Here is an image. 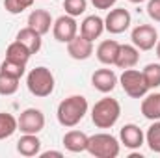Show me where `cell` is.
I'll return each mask as SVG.
<instances>
[{
    "label": "cell",
    "instance_id": "obj_15",
    "mask_svg": "<svg viewBox=\"0 0 160 158\" xmlns=\"http://www.w3.org/2000/svg\"><path fill=\"white\" fill-rule=\"evenodd\" d=\"M52 24H54V19H52V15L47 9H34L28 15V26L32 30H36L38 34H41V36L48 34Z\"/></svg>",
    "mask_w": 160,
    "mask_h": 158
},
{
    "label": "cell",
    "instance_id": "obj_19",
    "mask_svg": "<svg viewBox=\"0 0 160 158\" xmlns=\"http://www.w3.org/2000/svg\"><path fill=\"white\" fill-rule=\"evenodd\" d=\"M143 117L149 121H160V93H147L142 97V106H140Z\"/></svg>",
    "mask_w": 160,
    "mask_h": 158
},
{
    "label": "cell",
    "instance_id": "obj_32",
    "mask_svg": "<svg viewBox=\"0 0 160 158\" xmlns=\"http://www.w3.org/2000/svg\"><path fill=\"white\" fill-rule=\"evenodd\" d=\"M155 50H157V56H158V60H160V39L157 41V45H155Z\"/></svg>",
    "mask_w": 160,
    "mask_h": 158
},
{
    "label": "cell",
    "instance_id": "obj_11",
    "mask_svg": "<svg viewBox=\"0 0 160 158\" xmlns=\"http://www.w3.org/2000/svg\"><path fill=\"white\" fill-rule=\"evenodd\" d=\"M119 84L118 75L112 71V69H97L93 75H91V86L101 91V93H112L116 89V86Z\"/></svg>",
    "mask_w": 160,
    "mask_h": 158
},
{
    "label": "cell",
    "instance_id": "obj_29",
    "mask_svg": "<svg viewBox=\"0 0 160 158\" xmlns=\"http://www.w3.org/2000/svg\"><path fill=\"white\" fill-rule=\"evenodd\" d=\"M147 15L155 22H160V0H149L147 2Z\"/></svg>",
    "mask_w": 160,
    "mask_h": 158
},
{
    "label": "cell",
    "instance_id": "obj_6",
    "mask_svg": "<svg viewBox=\"0 0 160 158\" xmlns=\"http://www.w3.org/2000/svg\"><path fill=\"white\" fill-rule=\"evenodd\" d=\"M17 126L22 134H39L45 128V114L39 108H26L17 117Z\"/></svg>",
    "mask_w": 160,
    "mask_h": 158
},
{
    "label": "cell",
    "instance_id": "obj_9",
    "mask_svg": "<svg viewBox=\"0 0 160 158\" xmlns=\"http://www.w3.org/2000/svg\"><path fill=\"white\" fill-rule=\"evenodd\" d=\"M130 39L138 50H151L158 41V32L153 24H138L130 32Z\"/></svg>",
    "mask_w": 160,
    "mask_h": 158
},
{
    "label": "cell",
    "instance_id": "obj_21",
    "mask_svg": "<svg viewBox=\"0 0 160 158\" xmlns=\"http://www.w3.org/2000/svg\"><path fill=\"white\" fill-rule=\"evenodd\" d=\"M30 56H32V52H30L22 43H19L17 39L13 41V43H9L8 48H6V58H8V60H13V62L28 63Z\"/></svg>",
    "mask_w": 160,
    "mask_h": 158
},
{
    "label": "cell",
    "instance_id": "obj_31",
    "mask_svg": "<svg viewBox=\"0 0 160 158\" xmlns=\"http://www.w3.org/2000/svg\"><path fill=\"white\" fill-rule=\"evenodd\" d=\"M41 158H50V156H56V158H62L63 153L62 151H45V153H39Z\"/></svg>",
    "mask_w": 160,
    "mask_h": 158
},
{
    "label": "cell",
    "instance_id": "obj_1",
    "mask_svg": "<svg viewBox=\"0 0 160 158\" xmlns=\"http://www.w3.org/2000/svg\"><path fill=\"white\" fill-rule=\"evenodd\" d=\"M88 110H89V104H88L86 97H82V95H71V97L63 99L58 104L56 117H58V123L62 126L73 128V126H77L80 121L86 117Z\"/></svg>",
    "mask_w": 160,
    "mask_h": 158
},
{
    "label": "cell",
    "instance_id": "obj_2",
    "mask_svg": "<svg viewBox=\"0 0 160 158\" xmlns=\"http://www.w3.org/2000/svg\"><path fill=\"white\" fill-rule=\"evenodd\" d=\"M121 116V104L112 97L99 99L91 108V121L97 128H112Z\"/></svg>",
    "mask_w": 160,
    "mask_h": 158
},
{
    "label": "cell",
    "instance_id": "obj_28",
    "mask_svg": "<svg viewBox=\"0 0 160 158\" xmlns=\"http://www.w3.org/2000/svg\"><path fill=\"white\" fill-rule=\"evenodd\" d=\"M34 2H36V0H4V7H6L8 13L19 15V13H22V11H26L28 7H32Z\"/></svg>",
    "mask_w": 160,
    "mask_h": 158
},
{
    "label": "cell",
    "instance_id": "obj_17",
    "mask_svg": "<svg viewBox=\"0 0 160 158\" xmlns=\"http://www.w3.org/2000/svg\"><path fill=\"white\" fill-rule=\"evenodd\" d=\"M17 153L21 156L32 158L39 156L41 153V140L38 138V134H22L17 141Z\"/></svg>",
    "mask_w": 160,
    "mask_h": 158
},
{
    "label": "cell",
    "instance_id": "obj_10",
    "mask_svg": "<svg viewBox=\"0 0 160 158\" xmlns=\"http://www.w3.org/2000/svg\"><path fill=\"white\" fill-rule=\"evenodd\" d=\"M119 141H121V145H125L130 151L140 149L145 143V132L138 125H134V123L123 125L119 130Z\"/></svg>",
    "mask_w": 160,
    "mask_h": 158
},
{
    "label": "cell",
    "instance_id": "obj_13",
    "mask_svg": "<svg viewBox=\"0 0 160 158\" xmlns=\"http://www.w3.org/2000/svg\"><path fill=\"white\" fill-rule=\"evenodd\" d=\"M119 47H121V43H118L116 39L101 41L97 50H95L97 60L102 65H116V60H118V54H119Z\"/></svg>",
    "mask_w": 160,
    "mask_h": 158
},
{
    "label": "cell",
    "instance_id": "obj_5",
    "mask_svg": "<svg viewBox=\"0 0 160 158\" xmlns=\"http://www.w3.org/2000/svg\"><path fill=\"white\" fill-rule=\"evenodd\" d=\"M119 84L123 87V91L130 97V99H142L147 95L149 87L145 84V78H143V73L138 71V69H125L119 77Z\"/></svg>",
    "mask_w": 160,
    "mask_h": 158
},
{
    "label": "cell",
    "instance_id": "obj_3",
    "mask_svg": "<svg viewBox=\"0 0 160 158\" xmlns=\"http://www.w3.org/2000/svg\"><path fill=\"white\" fill-rule=\"evenodd\" d=\"M54 75L48 67L45 65H39L36 69H32L26 77V87L28 91L34 95V97H39V99H45L48 95H52L54 91Z\"/></svg>",
    "mask_w": 160,
    "mask_h": 158
},
{
    "label": "cell",
    "instance_id": "obj_16",
    "mask_svg": "<svg viewBox=\"0 0 160 158\" xmlns=\"http://www.w3.org/2000/svg\"><path fill=\"white\" fill-rule=\"evenodd\" d=\"M88 141H89V136L82 130H69L65 132L62 143L63 147L69 151V153H84L88 151Z\"/></svg>",
    "mask_w": 160,
    "mask_h": 158
},
{
    "label": "cell",
    "instance_id": "obj_14",
    "mask_svg": "<svg viewBox=\"0 0 160 158\" xmlns=\"http://www.w3.org/2000/svg\"><path fill=\"white\" fill-rule=\"evenodd\" d=\"M102 32H104V19L99 15H88L80 24V36H84L89 41L99 39Z\"/></svg>",
    "mask_w": 160,
    "mask_h": 158
},
{
    "label": "cell",
    "instance_id": "obj_26",
    "mask_svg": "<svg viewBox=\"0 0 160 158\" xmlns=\"http://www.w3.org/2000/svg\"><path fill=\"white\" fill-rule=\"evenodd\" d=\"M19 82H21V78H15V77H9L6 73H0V95L9 97V95L17 93Z\"/></svg>",
    "mask_w": 160,
    "mask_h": 158
},
{
    "label": "cell",
    "instance_id": "obj_27",
    "mask_svg": "<svg viewBox=\"0 0 160 158\" xmlns=\"http://www.w3.org/2000/svg\"><path fill=\"white\" fill-rule=\"evenodd\" d=\"M63 9L71 17H80L88 9V0H63Z\"/></svg>",
    "mask_w": 160,
    "mask_h": 158
},
{
    "label": "cell",
    "instance_id": "obj_22",
    "mask_svg": "<svg viewBox=\"0 0 160 158\" xmlns=\"http://www.w3.org/2000/svg\"><path fill=\"white\" fill-rule=\"evenodd\" d=\"M19 130L17 126V117H13L8 112H0V140L11 138Z\"/></svg>",
    "mask_w": 160,
    "mask_h": 158
},
{
    "label": "cell",
    "instance_id": "obj_30",
    "mask_svg": "<svg viewBox=\"0 0 160 158\" xmlns=\"http://www.w3.org/2000/svg\"><path fill=\"white\" fill-rule=\"evenodd\" d=\"M89 2L95 6V9H112L118 0H89Z\"/></svg>",
    "mask_w": 160,
    "mask_h": 158
},
{
    "label": "cell",
    "instance_id": "obj_24",
    "mask_svg": "<svg viewBox=\"0 0 160 158\" xmlns=\"http://www.w3.org/2000/svg\"><path fill=\"white\" fill-rule=\"evenodd\" d=\"M145 143H147V147L153 153L160 155V121H153V125L147 128V132H145Z\"/></svg>",
    "mask_w": 160,
    "mask_h": 158
},
{
    "label": "cell",
    "instance_id": "obj_8",
    "mask_svg": "<svg viewBox=\"0 0 160 158\" xmlns=\"http://www.w3.org/2000/svg\"><path fill=\"white\" fill-rule=\"evenodd\" d=\"M130 22H132V17H130L128 9L114 7V9H108V15L104 17V30L118 36L130 28Z\"/></svg>",
    "mask_w": 160,
    "mask_h": 158
},
{
    "label": "cell",
    "instance_id": "obj_7",
    "mask_svg": "<svg viewBox=\"0 0 160 158\" xmlns=\"http://www.w3.org/2000/svg\"><path fill=\"white\" fill-rule=\"evenodd\" d=\"M52 36H54L56 41L67 45L73 37L78 36V22L75 21V17H71L67 13L65 15H60L54 21V24H52Z\"/></svg>",
    "mask_w": 160,
    "mask_h": 158
},
{
    "label": "cell",
    "instance_id": "obj_4",
    "mask_svg": "<svg viewBox=\"0 0 160 158\" xmlns=\"http://www.w3.org/2000/svg\"><path fill=\"white\" fill-rule=\"evenodd\" d=\"M121 151V141L108 134V132H99V134H93L89 136V141H88V153L95 158H116L119 156Z\"/></svg>",
    "mask_w": 160,
    "mask_h": 158
},
{
    "label": "cell",
    "instance_id": "obj_18",
    "mask_svg": "<svg viewBox=\"0 0 160 158\" xmlns=\"http://www.w3.org/2000/svg\"><path fill=\"white\" fill-rule=\"evenodd\" d=\"M140 62V50L134 45H121L119 47V54L116 60V67L125 71V69H132L136 67Z\"/></svg>",
    "mask_w": 160,
    "mask_h": 158
},
{
    "label": "cell",
    "instance_id": "obj_23",
    "mask_svg": "<svg viewBox=\"0 0 160 158\" xmlns=\"http://www.w3.org/2000/svg\"><path fill=\"white\" fill-rule=\"evenodd\" d=\"M142 73H143V78L149 89L160 87V63H147L142 69Z\"/></svg>",
    "mask_w": 160,
    "mask_h": 158
},
{
    "label": "cell",
    "instance_id": "obj_33",
    "mask_svg": "<svg viewBox=\"0 0 160 158\" xmlns=\"http://www.w3.org/2000/svg\"><path fill=\"white\" fill-rule=\"evenodd\" d=\"M128 2H132V4H142V2H145V0H128Z\"/></svg>",
    "mask_w": 160,
    "mask_h": 158
},
{
    "label": "cell",
    "instance_id": "obj_12",
    "mask_svg": "<svg viewBox=\"0 0 160 158\" xmlns=\"http://www.w3.org/2000/svg\"><path fill=\"white\" fill-rule=\"evenodd\" d=\"M67 54L73 60H78V62H84V60L91 58V54H93V41L86 39L84 36L73 37L67 43Z\"/></svg>",
    "mask_w": 160,
    "mask_h": 158
},
{
    "label": "cell",
    "instance_id": "obj_25",
    "mask_svg": "<svg viewBox=\"0 0 160 158\" xmlns=\"http://www.w3.org/2000/svg\"><path fill=\"white\" fill-rule=\"evenodd\" d=\"M0 73H6L9 77H15V78H22L24 73H26V63H21V62H13V60H4L0 63Z\"/></svg>",
    "mask_w": 160,
    "mask_h": 158
},
{
    "label": "cell",
    "instance_id": "obj_20",
    "mask_svg": "<svg viewBox=\"0 0 160 158\" xmlns=\"http://www.w3.org/2000/svg\"><path fill=\"white\" fill-rule=\"evenodd\" d=\"M41 37H43L41 34H38L36 30H32L30 26H26V28H21L19 30V34H17L15 39L19 41V43H22L32 54H38L41 50V45H43V39Z\"/></svg>",
    "mask_w": 160,
    "mask_h": 158
}]
</instances>
